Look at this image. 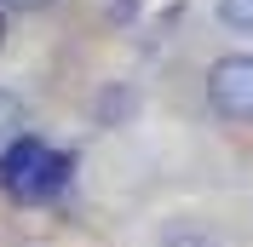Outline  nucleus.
<instances>
[{
    "label": "nucleus",
    "mask_w": 253,
    "mask_h": 247,
    "mask_svg": "<svg viewBox=\"0 0 253 247\" xmlns=\"http://www.w3.org/2000/svg\"><path fill=\"white\" fill-rule=\"evenodd\" d=\"M69 172H75V155L63 150H46L41 138H17L12 150L0 155V184L12 190L17 201H52L63 184H69Z\"/></svg>",
    "instance_id": "f257e3e1"
},
{
    "label": "nucleus",
    "mask_w": 253,
    "mask_h": 247,
    "mask_svg": "<svg viewBox=\"0 0 253 247\" xmlns=\"http://www.w3.org/2000/svg\"><path fill=\"white\" fill-rule=\"evenodd\" d=\"M207 104L224 121H253V52H230L207 69Z\"/></svg>",
    "instance_id": "f03ea898"
},
{
    "label": "nucleus",
    "mask_w": 253,
    "mask_h": 247,
    "mask_svg": "<svg viewBox=\"0 0 253 247\" xmlns=\"http://www.w3.org/2000/svg\"><path fill=\"white\" fill-rule=\"evenodd\" d=\"M132 104H138V98L126 92V86H110V92H104V104H98V121H115V115H132Z\"/></svg>",
    "instance_id": "7ed1b4c3"
},
{
    "label": "nucleus",
    "mask_w": 253,
    "mask_h": 247,
    "mask_svg": "<svg viewBox=\"0 0 253 247\" xmlns=\"http://www.w3.org/2000/svg\"><path fill=\"white\" fill-rule=\"evenodd\" d=\"M219 17L230 29H253V0H219Z\"/></svg>",
    "instance_id": "20e7f679"
},
{
    "label": "nucleus",
    "mask_w": 253,
    "mask_h": 247,
    "mask_svg": "<svg viewBox=\"0 0 253 247\" xmlns=\"http://www.w3.org/2000/svg\"><path fill=\"white\" fill-rule=\"evenodd\" d=\"M0 6H12V12H46L52 0H0Z\"/></svg>",
    "instance_id": "39448f33"
},
{
    "label": "nucleus",
    "mask_w": 253,
    "mask_h": 247,
    "mask_svg": "<svg viewBox=\"0 0 253 247\" xmlns=\"http://www.w3.org/2000/svg\"><path fill=\"white\" fill-rule=\"evenodd\" d=\"M167 247H219V242H207V236H178V242H167Z\"/></svg>",
    "instance_id": "423d86ee"
},
{
    "label": "nucleus",
    "mask_w": 253,
    "mask_h": 247,
    "mask_svg": "<svg viewBox=\"0 0 253 247\" xmlns=\"http://www.w3.org/2000/svg\"><path fill=\"white\" fill-rule=\"evenodd\" d=\"M0 46H6V12H0Z\"/></svg>",
    "instance_id": "0eeeda50"
}]
</instances>
